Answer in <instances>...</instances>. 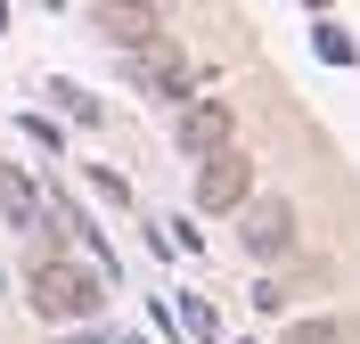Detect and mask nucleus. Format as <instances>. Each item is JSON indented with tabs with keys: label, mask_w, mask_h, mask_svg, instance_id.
<instances>
[{
	"label": "nucleus",
	"mask_w": 360,
	"mask_h": 344,
	"mask_svg": "<svg viewBox=\"0 0 360 344\" xmlns=\"http://www.w3.org/2000/svg\"><path fill=\"white\" fill-rule=\"evenodd\" d=\"M278 344H344V320H295Z\"/></svg>",
	"instance_id": "nucleus-9"
},
{
	"label": "nucleus",
	"mask_w": 360,
	"mask_h": 344,
	"mask_svg": "<svg viewBox=\"0 0 360 344\" xmlns=\"http://www.w3.org/2000/svg\"><path fill=\"white\" fill-rule=\"evenodd\" d=\"M0 222L8 229H41V197H33V181L8 172V164H0Z\"/></svg>",
	"instance_id": "nucleus-7"
},
{
	"label": "nucleus",
	"mask_w": 360,
	"mask_h": 344,
	"mask_svg": "<svg viewBox=\"0 0 360 344\" xmlns=\"http://www.w3.org/2000/svg\"><path fill=\"white\" fill-rule=\"evenodd\" d=\"M311 8H319V0H311Z\"/></svg>",
	"instance_id": "nucleus-13"
},
{
	"label": "nucleus",
	"mask_w": 360,
	"mask_h": 344,
	"mask_svg": "<svg viewBox=\"0 0 360 344\" xmlns=\"http://www.w3.org/2000/svg\"><path fill=\"white\" fill-rule=\"evenodd\" d=\"M123 58H131V82L139 91H156V98H180V107H188V98H197V66H188V58H180L172 42H139V49H123Z\"/></svg>",
	"instance_id": "nucleus-3"
},
{
	"label": "nucleus",
	"mask_w": 360,
	"mask_h": 344,
	"mask_svg": "<svg viewBox=\"0 0 360 344\" xmlns=\"http://www.w3.org/2000/svg\"><path fill=\"white\" fill-rule=\"evenodd\" d=\"M25 295H33V312H41V320L82 328V320H98V303H107V279H98V271H82V262H66V254H41Z\"/></svg>",
	"instance_id": "nucleus-1"
},
{
	"label": "nucleus",
	"mask_w": 360,
	"mask_h": 344,
	"mask_svg": "<svg viewBox=\"0 0 360 344\" xmlns=\"http://www.w3.org/2000/svg\"><path fill=\"white\" fill-rule=\"evenodd\" d=\"M254 197V156L229 139V148H213V156H197V205L205 213H229Z\"/></svg>",
	"instance_id": "nucleus-2"
},
{
	"label": "nucleus",
	"mask_w": 360,
	"mask_h": 344,
	"mask_svg": "<svg viewBox=\"0 0 360 344\" xmlns=\"http://www.w3.org/2000/svg\"><path fill=\"white\" fill-rule=\"evenodd\" d=\"M58 344H107V336H98V328L82 320V328H74V336H58Z\"/></svg>",
	"instance_id": "nucleus-12"
},
{
	"label": "nucleus",
	"mask_w": 360,
	"mask_h": 344,
	"mask_svg": "<svg viewBox=\"0 0 360 344\" xmlns=\"http://www.w3.org/2000/svg\"><path fill=\"white\" fill-rule=\"evenodd\" d=\"M287 246H295V213L278 205V197H254L246 205V254L270 262V254H287Z\"/></svg>",
	"instance_id": "nucleus-5"
},
{
	"label": "nucleus",
	"mask_w": 360,
	"mask_h": 344,
	"mask_svg": "<svg viewBox=\"0 0 360 344\" xmlns=\"http://www.w3.org/2000/svg\"><path fill=\"white\" fill-rule=\"evenodd\" d=\"M131 344H139V336H131Z\"/></svg>",
	"instance_id": "nucleus-14"
},
{
	"label": "nucleus",
	"mask_w": 360,
	"mask_h": 344,
	"mask_svg": "<svg viewBox=\"0 0 360 344\" xmlns=\"http://www.w3.org/2000/svg\"><path fill=\"white\" fill-rule=\"evenodd\" d=\"M180 328H188L197 344H213V336H221V312H213L205 295H180Z\"/></svg>",
	"instance_id": "nucleus-8"
},
{
	"label": "nucleus",
	"mask_w": 360,
	"mask_h": 344,
	"mask_svg": "<svg viewBox=\"0 0 360 344\" xmlns=\"http://www.w3.org/2000/svg\"><path fill=\"white\" fill-rule=\"evenodd\" d=\"M98 33H107L115 49H139V42H156V8H148V0H98Z\"/></svg>",
	"instance_id": "nucleus-6"
},
{
	"label": "nucleus",
	"mask_w": 360,
	"mask_h": 344,
	"mask_svg": "<svg viewBox=\"0 0 360 344\" xmlns=\"http://www.w3.org/2000/svg\"><path fill=\"white\" fill-rule=\"evenodd\" d=\"M311 49H319V58H336V66H352V58H360V49H352V33H336V25H319V33H311Z\"/></svg>",
	"instance_id": "nucleus-10"
},
{
	"label": "nucleus",
	"mask_w": 360,
	"mask_h": 344,
	"mask_svg": "<svg viewBox=\"0 0 360 344\" xmlns=\"http://www.w3.org/2000/svg\"><path fill=\"white\" fill-rule=\"evenodd\" d=\"M229 139H238V123H229L221 98H188V107H180V148H188V156H213Z\"/></svg>",
	"instance_id": "nucleus-4"
},
{
	"label": "nucleus",
	"mask_w": 360,
	"mask_h": 344,
	"mask_svg": "<svg viewBox=\"0 0 360 344\" xmlns=\"http://www.w3.org/2000/svg\"><path fill=\"white\" fill-rule=\"evenodd\" d=\"M49 91H58V107H66L74 123H98V98H82V91H74V82H49Z\"/></svg>",
	"instance_id": "nucleus-11"
}]
</instances>
